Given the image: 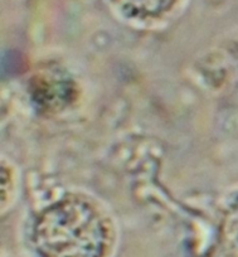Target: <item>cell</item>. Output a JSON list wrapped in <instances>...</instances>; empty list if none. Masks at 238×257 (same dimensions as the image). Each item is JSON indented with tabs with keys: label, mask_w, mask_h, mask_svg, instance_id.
Returning <instances> with one entry per match:
<instances>
[{
	"label": "cell",
	"mask_w": 238,
	"mask_h": 257,
	"mask_svg": "<svg viewBox=\"0 0 238 257\" xmlns=\"http://www.w3.org/2000/svg\"><path fill=\"white\" fill-rule=\"evenodd\" d=\"M220 241L225 257H238V196L230 202L224 212Z\"/></svg>",
	"instance_id": "obj_2"
},
{
	"label": "cell",
	"mask_w": 238,
	"mask_h": 257,
	"mask_svg": "<svg viewBox=\"0 0 238 257\" xmlns=\"http://www.w3.org/2000/svg\"><path fill=\"white\" fill-rule=\"evenodd\" d=\"M108 239L102 214L77 196L64 197L43 209L31 231L37 257H103Z\"/></svg>",
	"instance_id": "obj_1"
}]
</instances>
